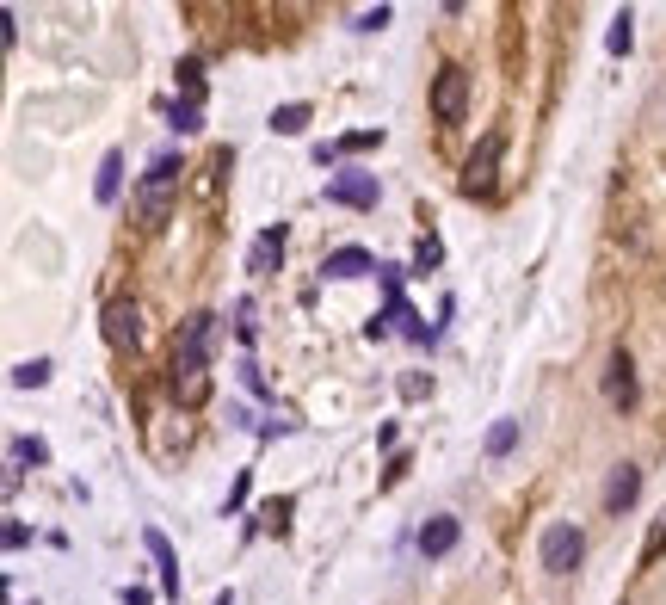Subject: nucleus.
Listing matches in <instances>:
<instances>
[{
	"label": "nucleus",
	"instance_id": "f257e3e1",
	"mask_svg": "<svg viewBox=\"0 0 666 605\" xmlns=\"http://www.w3.org/2000/svg\"><path fill=\"white\" fill-rule=\"evenodd\" d=\"M210 340H216V315H185V334H179V352H173V396L185 408H198L210 396V377H204V359H210Z\"/></svg>",
	"mask_w": 666,
	"mask_h": 605
},
{
	"label": "nucleus",
	"instance_id": "f03ea898",
	"mask_svg": "<svg viewBox=\"0 0 666 605\" xmlns=\"http://www.w3.org/2000/svg\"><path fill=\"white\" fill-rule=\"evenodd\" d=\"M179 173L185 161L179 155H161L155 167L142 173V186H136V210H142V229H161L173 217V192H179Z\"/></svg>",
	"mask_w": 666,
	"mask_h": 605
},
{
	"label": "nucleus",
	"instance_id": "7ed1b4c3",
	"mask_svg": "<svg viewBox=\"0 0 666 605\" xmlns=\"http://www.w3.org/2000/svg\"><path fill=\"white\" fill-rule=\"evenodd\" d=\"M500 149H506L500 130L481 136V149H475L469 167H463V192H469V198H488V192H494V180H500Z\"/></svg>",
	"mask_w": 666,
	"mask_h": 605
},
{
	"label": "nucleus",
	"instance_id": "20e7f679",
	"mask_svg": "<svg viewBox=\"0 0 666 605\" xmlns=\"http://www.w3.org/2000/svg\"><path fill=\"white\" fill-rule=\"evenodd\" d=\"M537 556H543L549 575H574V562L586 556V538H580L574 525H549V531H543V544H537Z\"/></svg>",
	"mask_w": 666,
	"mask_h": 605
},
{
	"label": "nucleus",
	"instance_id": "39448f33",
	"mask_svg": "<svg viewBox=\"0 0 666 605\" xmlns=\"http://www.w3.org/2000/svg\"><path fill=\"white\" fill-rule=\"evenodd\" d=\"M469 112V75L463 68H438V87H432V118L438 124H457Z\"/></svg>",
	"mask_w": 666,
	"mask_h": 605
},
{
	"label": "nucleus",
	"instance_id": "423d86ee",
	"mask_svg": "<svg viewBox=\"0 0 666 605\" xmlns=\"http://www.w3.org/2000/svg\"><path fill=\"white\" fill-rule=\"evenodd\" d=\"M383 186L377 173H340V180H327V204H346V210H377Z\"/></svg>",
	"mask_w": 666,
	"mask_h": 605
},
{
	"label": "nucleus",
	"instance_id": "0eeeda50",
	"mask_svg": "<svg viewBox=\"0 0 666 605\" xmlns=\"http://www.w3.org/2000/svg\"><path fill=\"white\" fill-rule=\"evenodd\" d=\"M105 340L118 346V352H136V346H142V309H136L130 297L105 303Z\"/></svg>",
	"mask_w": 666,
	"mask_h": 605
},
{
	"label": "nucleus",
	"instance_id": "6e6552de",
	"mask_svg": "<svg viewBox=\"0 0 666 605\" xmlns=\"http://www.w3.org/2000/svg\"><path fill=\"white\" fill-rule=\"evenodd\" d=\"M605 396H611V408H629V402H636V365H629L623 346L611 352V365H605Z\"/></svg>",
	"mask_w": 666,
	"mask_h": 605
},
{
	"label": "nucleus",
	"instance_id": "1a4fd4ad",
	"mask_svg": "<svg viewBox=\"0 0 666 605\" xmlns=\"http://www.w3.org/2000/svg\"><path fill=\"white\" fill-rule=\"evenodd\" d=\"M457 538H463V525H457L451 513H438V519L420 531V556H451V550H457Z\"/></svg>",
	"mask_w": 666,
	"mask_h": 605
},
{
	"label": "nucleus",
	"instance_id": "9d476101",
	"mask_svg": "<svg viewBox=\"0 0 666 605\" xmlns=\"http://www.w3.org/2000/svg\"><path fill=\"white\" fill-rule=\"evenodd\" d=\"M278 260H284V223H272L266 235L253 241V254H247V272H253V278H266Z\"/></svg>",
	"mask_w": 666,
	"mask_h": 605
},
{
	"label": "nucleus",
	"instance_id": "9b49d317",
	"mask_svg": "<svg viewBox=\"0 0 666 605\" xmlns=\"http://www.w3.org/2000/svg\"><path fill=\"white\" fill-rule=\"evenodd\" d=\"M636 494H642V470H636V464H617V476H611V488H605V507L623 513Z\"/></svg>",
	"mask_w": 666,
	"mask_h": 605
},
{
	"label": "nucleus",
	"instance_id": "f8f14e48",
	"mask_svg": "<svg viewBox=\"0 0 666 605\" xmlns=\"http://www.w3.org/2000/svg\"><path fill=\"white\" fill-rule=\"evenodd\" d=\"M321 272H327V278H364V272H370V254H364V247H333V254L321 260Z\"/></svg>",
	"mask_w": 666,
	"mask_h": 605
},
{
	"label": "nucleus",
	"instance_id": "ddd939ff",
	"mask_svg": "<svg viewBox=\"0 0 666 605\" xmlns=\"http://www.w3.org/2000/svg\"><path fill=\"white\" fill-rule=\"evenodd\" d=\"M142 544H148V556L161 562V587H167V593H179V562H173V544L161 538V531H142Z\"/></svg>",
	"mask_w": 666,
	"mask_h": 605
},
{
	"label": "nucleus",
	"instance_id": "4468645a",
	"mask_svg": "<svg viewBox=\"0 0 666 605\" xmlns=\"http://www.w3.org/2000/svg\"><path fill=\"white\" fill-rule=\"evenodd\" d=\"M118 173H124V155H118V149H111V155L99 161V180H93V198H99V204H111V198H118V186H124V180H118Z\"/></svg>",
	"mask_w": 666,
	"mask_h": 605
},
{
	"label": "nucleus",
	"instance_id": "2eb2a0df",
	"mask_svg": "<svg viewBox=\"0 0 666 605\" xmlns=\"http://www.w3.org/2000/svg\"><path fill=\"white\" fill-rule=\"evenodd\" d=\"M303 124H309V105H278V112H272L278 136H303Z\"/></svg>",
	"mask_w": 666,
	"mask_h": 605
},
{
	"label": "nucleus",
	"instance_id": "dca6fc26",
	"mask_svg": "<svg viewBox=\"0 0 666 605\" xmlns=\"http://www.w3.org/2000/svg\"><path fill=\"white\" fill-rule=\"evenodd\" d=\"M512 445H518V420H494L488 426V457H506Z\"/></svg>",
	"mask_w": 666,
	"mask_h": 605
},
{
	"label": "nucleus",
	"instance_id": "f3484780",
	"mask_svg": "<svg viewBox=\"0 0 666 605\" xmlns=\"http://www.w3.org/2000/svg\"><path fill=\"white\" fill-rule=\"evenodd\" d=\"M13 383H19V389H44V383H50V359H31V365H19V371H13Z\"/></svg>",
	"mask_w": 666,
	"mask_h": 605
},
{
	"label": "nucleus",
	"instance_id": "a211bd4d",
	"mask_svg": "<svg viewBox=\"0 0 666 605\" xmlns=\"http://www.w3.org/2000/svg\"><path fill=\"white\" fill-rule=\"evenodd\" d=\"M179 93L192 99V105L204 99V68H198V62H179Z\"/></svg>",
	"mask_w": 666,
	"mask_h": 605
},
{
	"label": "nucleus",
	"instance_id": "6ab92c4d",
	"mask_svg": "<svg viewBox=\"0 0 666 605\" xmlns=\"http://www.w3.org/2000/svg\"><path fill=\"white\" fill-rule=\"evenodd\" d=\"M167 124H173V130H198L204 118H198V105H192V99H173V105H167Z\"/></svg>",
	"mask_w": 666,
	"mask_h": 605
},
{
	"label": "nucleus",
	"instance_id": "aec40b11",
	"mask_svg": "<svg viewBox=\"0 0 666 605\" xmlns=\"http://www.w3.org/2000/svg\"><path fill=\"white\" fill-rule=\"evenodd\" d=\"M660 550H666V513L654 519V531H648V544H642V568H648V562H660Z\"/></svg>",
	"mask_w": 666,
	"mask_h": 605
},
{
	"label": "nucleus",
	"instance_id": "412c9836",
	"mask_svg": "<svg viewBox=\"0 0 666 605\" xmlns=\"http://www.w3.org/2000/svg\"><path fill=\"white\" fill-rule=\"evenodd\" d=\"M13 457H19V464H44L50 451H44V439H19V445H13Z\"/></svg>",
	"mask_w": 666,
	"mask_h": 605
},
{
	"label": "nucleus",
	"instance_id": "4be33fe9",
	"mask_svg": "<svg viewBox=\"0 0 666 605\" xmlns=\"http://www.w3.org/2000/svg\"><path fill=\"white\" fill-rule=\"evenodd\" d=\"M629 38H636V31H629V13H617V25H611V50L623 56V50H629Z\"/></svg>",
	"mask_w": 666,
	"mask_h": 605
},
{
	"label": "nucleus",
	"instance_id": "5701e85b",
	"mask_svg": "<svg viewBox=\"0 0 666 605\" xmlns=\"http://www.w3.org/2000/svg\"><path fill=\"white\" fill-rule=\"evenodd\" d=\"M389 25V7H377V13H358V31H383Z\"/></svg>",
	"mask_w": 666,
	"mask_h": 605
},
{
	"label": "nucleus",
	"instance_id": "b1692460",
	"mask_svg": "<svg viewBox=\"0 0 666 605\" xmlns=\"http://www.w3.org/2000/svg\"><path fill=\"white\" fill-rule=\"evenodd\" d=\"M284 513H290V501H272V507H266V525H272V531H284Z\"/></svg>",
	"mask_w": 666,
	"mask_h": 605
},
{
	"label": "nucleus",
	"instance_id": "393cba45",
	"mask_svg": "<svg viewBox=\"0 0 666 605\" xmlns=\"http://www.w3.org/2000/svg\"><path fill=\"white\" fill-rule=\"evenodd\" d=\"M124 605H148V593H142V587H130V593H124Z\"/></svg>",
	"mask_w": 666,
	"mask_h": 605
},
{
	"label": "nucleus",
	"instance_id": "a878e982",
	"mask_svg": "<svg viewBox=\"0 0 666 605\" xmlns=\"http://www.w3.org/2000/svg\"><path fill=\"white\" fill-rule=\"evenodd\" d=\"M216 605H235V599H229V593H222V599H216Z\"/></svg>",
	"mask_w": 666,
	"mask_h": 605
}]
</instances>
